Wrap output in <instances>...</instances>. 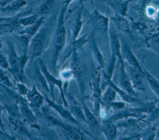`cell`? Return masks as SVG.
Here are the masks:
<instances>
[{"label": "cell", "instance_id": "cell-1", "mask_svg": "<svg viewBox=\"0 0 159 140\" xmlns=\"http://www.w3.org/2000/svg\"><path fill=\"white\" fill-rule=\"evenodd\" d=\"M57 12L58 11L46 18L37 33L31 39L28 50L29 60L41 57L49 47L57 22Z\"/></svg>", "mask_w": 159, "mask_h": 140}, {"label": "cell", "instance_id": "cell-2", "mask_svg": "<svg viewBox=\"0 0 159 140\" xmlns=\"http://www.w3.org/2000/svg\"><path fill=\"white\" fill-rule=\"evenodd\" d=\"M67 7L62 5L58 11L57 22L52 39V65L55 68L58 58L65 46L66 41V28L65 26V12Z\"/></svg>", "mask_w": 159, "mask_h": 140}, {"label": "cell", "instance_id": "cell-3", "mask_svg": "<svg viewBox=\"0 0 159 140\" xmlns=\"http://www.w3.org/2000/svg\"><path fill=\"white\" fill-rule=\"evenodd\" d=\"M47 124L53 128H57L62 131L66 138L68 139H82L84 138L83 133L74 124L61 121L53 115L44 106L40 110Z\"/></svg>", "mask_w": 159, "mask_h": 140}, {"label": "cell", "instance_id": "cell-4", "mask_svg": "<svg viewBox=\"0 0 159 140\" xmlns=\"http://www.w3.org/2000/svg\"><path fill=\"white\" fill-rule=\"evenodd\" d=\"M4 38V42L6 45V57L9 62V71L14 76L16 81H20L25 83L27 82V77L25 70H24L20 63L19 55L17 53L15 42L7 35Z\"/></svg>", "mask_w": 159, "mask_h": 140}, {"label": "cell", "instance_id": "cell-5", "mask_svg": "<svg viewBox=\"0 0 159 140\" xmlns=\"http://www.w3.org/2000/svg\"><path fill=\"white\" fill-rule=\"evenodd\" d=\"M38 64L40 67V68L45 77V79L50 89L51 98L53 100H55V88L57 87L59 90L61 99L62 100V104L66 108H68V103L66 98L65 93L64 90V83L61 78H57L53 74L51 73L49 70L48 67H47L45 62L42 59L41 57L37 58Z\"/></svg>", "mask_w": 159, "mask_h": 140}, {"label": "cell", "instance_id": "cell-6", "mask_svg": "<svg viewBox=\"0 0 159 140\" xmlns=\"http://www.w3.org/2000/svg\"><path fill=\"white\" fill-rule=\"evenodd\" d=\"M30 61V77L34 82L36 87L44 95L50 94V89L45 79V76L42 73L40 67L38 64L37 58Z\"/></svg>", "mask_w": 159, "mask_h": 140}, {"label": "cell", "instance_id": "cell-7", "mask_svg": "<svg viewBox=\"0 0 159 140\" xmlns=\"http://www.w3.org/2000/svg\"><path fill=\"white\" fill-rule=\"evenodd\" d=\"M45 101L50 108L55 110L63 121L71 123L74 125L80 126V123L74 118L68 108L65 107L63 104H59L55 100L50 98L47 94H44Z\"/></svg>", "mask_w": 159, "mask_h": 140}, {"label": "cell", "instance_id": "cell-8", "mask_svg": "<svg viewBox=\"0 0 159 140\" xmlns=\"http://www.w3.org/2000/svg\"><path fill=\"white\" fill-rule=\"evenodd\" d=\"M116 29L112 25L109 28V37L111 50V60L109 65L114 66L116 60H120L122 58L121 54V43L120 39L116 32Z\"/></svg>", "mask_w": 159, "mask_h": 140}, {"label": "cell", "instance_id": "cell-9", "mask_svg": "<svg viewBox=\"0 0 159 140\" xmlns=\"http://www.w3.org/2000/svg\"><path fill=\"white\" fill-rule=\"evenodd\" d=\"M19 14L10 16H0V35L16 33L22 28L19 24Z\"/></svg>", "mask_w": 159, "mask_h": 140}, {"label": "cell", "instance_id": "cell-10", "mask_svg": "<svg viewBox=\"0 0 159 140\" xmlns=\"http://www.w3.org/2000/svg\"><path fill=\"white\" fill-rule=\"evenodd\" d=\"M65 96L68 103V108L74 118L79 123L83 122L87 123L82 103H81L76 97L71 92L65 91Z\"/></svg>", "mask_w": 159, "mask_h": 140}, {"label": "cell", "instance_id": "cell-11", "mask_svg": "<svg viewBox=\"0 0 159 140\" xmlns=\"http://www.w3.org/2000/svg\"><path fill=\"white\" fill-rule=\"evenodd\" d=\"M25 98L32 109L40 111L44 106L45 96L34 84L29 89Z\"/></svg>", "mask_w": 159, "mask_h": 140}, {"label": "cell", "instance_id": "cell-12", "mask_svg": "<svg viewBox=\"0 0 159 140\" xmlns=\"http://www.w3.org/2000/svg\"><path fill=\"white\" fill-rule=\"evenodd\" d=\"M121 43V54L122 57L124 61L127 62V64L129 65L130 66L137 68V70H140L143 74V67L140 65V62H139L138 59L137 58L136 56L131 50V48L129 45L128 43L125 40L124 38H122L120 40Z\"/></svg>", "mask_w": 159, "mask_h": 140}, {"label": "cell", "instance_id": "cell-13", "mask_svg": "<svg viewBox=\"0 0 159 140\" xmlns=\"http://www.w3.org/2000/svg\"><path fill=\"white\" fill-rule=\"evenodd\" d=\"M120 67L119 72V87L123 89L132 96H137V93L134 88L130 77L125 70V62L123 59L119 60Z\"/></svg>", "mask_w": 159, "mask_h": 140}, {"label": "cell", "instance_id": "cell-14", "mask_svg": "<svg viewBox=\"0 0 159 140\" xmlns=\"http://www.w3.org/2000/svg\"><path fill=\"white\" fill-rule=\"evenodd\" d=\"M125 67L135 90L145 92L146 91V88L144 83V74L140 70L130 66L128 64H125Z\"/></svg>", "mask_w": 159, "mask_h": 140}, {"label": "cell", "instance_id": "cell-15", "mask_svg": "<svg viewBox=\"0 0 159 140\" xmlns=\"http://www.w3.org/2000/svg\"><path fill=\"white\" fill-rule=\"evenodd\" d=\"M29 4L26 0H14L5 6L0 8V13L3 14H14L19 13Z\"/></svg>", "mask_w": 159, "mask_h": 140}, {"label": "cell", "instance_id": "cell-16", "mask_svg": "<svg viewBox=\"0 0 159 140\" xmlns=\"http://www.w3.org/2000/svg\"><path fill=\"white\" fill-rule=\"evenodd\" d=\"M103 74H104V76L106 81H107V84L111 86L116 90L117 94L119 95V96L123 100V101H124L125 103H134L137 102L139 101L137 97L130 95L127 92H126L123 89H122L120 87H119V86H117V85L114 83L111 80V78H109L106 74L105 72H103Z\"/></svg>", "mask_w": 159, "mask_h": 140}, {"label": "cell", "instance_id": "cell-17", "mask_svg": "<svg viewBox=\"0 0 159 140\" xmlns=\"http://www.w3.org/2000/svg\"><path fill=\"white\" fill-rule=\"evenodd\" d=\"M47 17L45 16H40L35 22H34L30 26L22 28V29L19 30L16 33L18 34L24 35L31 39L37 33V32L45 22Z\"/></svg>", "mask_w": 159, "mask_h": 140}, {"label": "cell", "instance_id": "cell-18", "mask_svg": "<svg viewBox=\"0 0 159 140\" xmlns=\"http://www.w3.org/2000/svg\"><path fill=\"white\" fill-rule=\"evenodd\" d=\"M93 18L98 27L103 33L108 32L109 28V21L107 16L101 14L98 9H94L93 13Z\"/></svg>", "mask_w": 159, "mask_h": 140}, {"label": "cell", "instance_id": "cell-19", "mask_svg": "<svg viewBox=\"0 0 159 140\" xmlns=\"http://www.w3.org/2000/svg\"><path fill=\"white\" fill-rule=\"evenodd\" d=\"M82 7H81L76 13L71 24V40L73 42L78 37V35L81 31V27L83 24L82 20Z\"/></svg>", "mask_w": 159, "mask_h": 140}, {"label": "cell", "instance_id": "cell-20", "mask_svg": "<svg viewBox=\"0 0 159 140\" xmlns=\"http://www.w3.org/2000/svg\"><path fill=\"white\" fill-rule=\"evenodd\" d=\"M102 132L107 139H116L117 136V126L111 120L104 121L102 123Z\"/></svg>", "mask_w": 159, "mask_h": 140}, {"label": "cell", "instance_id": "cell-21", "mask_svg": "<svg viewBox=\"0 0 159 140\" xmlns=\"http://www.w3.org/2000/svg\"><path fill=\"white\" fill-rule=\"evenodd\" d=\"M111 19L112 25L116 29H119V30L125 33L130 32V25L128 21L124 18V16L116 14L115 16L111 17Z\"/></svg>", "mask_w": 159, "mask_h": 140}, {"label": "cell", "instance_id": "cell-22", "mask_svg": "<svg viewBox=\"0 0 159 140\" xmlns=\"http://www.w3.org/2000/svg\"><path fill=\"white\" fill-rule=\"evenodd\" d=\"M130 1L131 0H117L109 3V4L116 12V14L125 16L127 11V6Z\"/></svg>", "mask_w": 159, "mask_h": 140}, {"label": "cell", "instance_id": "cell-23", "mask_svg": "<svg viewBox=\"0 0 159 140\" xmlns=\"http://www.w3.org/2000/svg\"><path fill=\"white\" fill-rule=\"evenodd\" d=\"M145 80L152 90L159 97V80L148 72L144 67L143 68Z\"/></svg>", "mask_w": 159, "mask_h": 140}, {"label": "cell", "instance_id": "cell-24", "mask_svg": "<svg viewBox=\"0 0 159 140\" xmlns=\"http://www.w3.org/2000/svg\"><path fill=\"white\" fill-rule=\"evenodd\" d=\"M81 103L87 123L92 128H98L99 126V122L97 117H96V116L91 112V111L86 106L84 101H83Z\"/></svg>", "mask_w": 159, "mask_h": 140}, {"label": "cell", "instance_id": "cell-25", "mask_svg": "<svg viewBox=\"0 0 159 140\" xmlns=\"http://www.w3.org/2000/svg\"><path fill=\"white\" fill-rule=\"evenodd\" d=\"M39 17L40 16H39L35 13H32V14H27L22 16L19 15V26L22 29L26 27L32 25L34 22H35L39 19Z\"/></svg>", "mask_w": 159, "mask_h": 140}, {"label": "cell", "instance_id": "cell-26", "mask_svg": "<svg viewBox=\"0 0 159 140\" xmlns=\"http://www.w3.org/2000/svg\"><path fill=\"white\" fill-rule=\"evenodd\" d=\"M117 95L116 90L111 86L108 85V86L102 95L101 100L102 103L109 105L111 103L115 101Z\"/></svg>", "mask_w": 159, "mask_h": 140}, {"label": "cell", "instance_id": "cell-27", "mask_svg": "<svg viewBox=\"0 0 159 140\" xmlns=\"http://www.w3.org/2000/svg\"><path fill=\"white\" fill-rule=\"evenodd\" d=\"M0 85L12 89H15V85L12 83L6 72V70L0 67ZM16 90V89H15Z\"/></svg>", "mask_w": 159, "mask_h": 140}, {"label": "cell", "instance_id": "cell-28", "mask_svg": "<svg viewBox=\"0 0 159 140\" xmlns=\"http://www.w3.org/2000/svg\"><path fill=\"white\" fill-rule=\"evenodd\" d=\"M60 78L63 83H68L69 81L73 77V73L70 68H64L60 72Z\"/></svg>", "mask_w": 159, "mask_h": 140}, {"label": "cell", "instance_id": "cell-29", "mask_svg": "<svg viewBox=\"0 0 159 140\" xmlns=\"http://www.w3.org/2000/svg\"><path fill=\"white\" fill-rule=\"evenodd\" d=\"M15 85V89L17 91V92L21 96L25 97V96L26 95V94L29 89L27 86L26 84L20 81H16V85Z\"/></svg>", "mask_w": 159, "mask_h": 140}, {"label": "cell", "instance_id": "cell-30", "mask_svg": "<svg viewBox=\"0 0 159 140\" xmlns=\"http://www.w3.org/2000/svg\"><path fill=\"white\" fill-rule=\"evenodd\" d=\"M0 67L6 70H8L9 68L7 57L2 52H0Z\"/></svg>", "mask_w": 159, "mask_h": 140}, {"label": "cell", "instance_id": "cell-31", "mask_svg": "<svg viewBox=\"0 0 159 140\" xmlns=\"http://www.w3.org/2000/svg\"><path fill=\"white\" fill-rule=\"evenodd\" d=\"M4 110V107L0 100V128L4 133H7L6 131V128H5V125L4 124V122H3V120L2 118V112Z\"/></svg>", "mask_w": 159, "mask_h": 140}, {"label": "cell", "instance_id": "cell-32", "mask_svg": "<svg viewBox=\"0 0 159 140\" xmlns=\"http://www.w3.org/2000/svg\"><path fill=\"white\" fill-rule=\"evenodd\" d=\"M0 138H11V136L9 134L4 133L0 128Z\"/></svg>", "mask_w": 159, "mask_h": 140}, {"label": "cell", "instance_id": "cell-33", "mask_svg": "<svg viewBox=\"0 0 159 140\" xmlns=\"http://www.w3.org/2000/svg\"><path fill=\"white\" fill-rule=\"evenodd\" d=\"M73 1H74V0H65L63 4H64V5H65L66 7H68V6H69V4H70Z\"/></svg>", "mask_w": 159, "mask_h": 140}, {"label": "cell", "instance_id": "cell-34", "mask_svg": "<svg viewBox=\"0 0 159 140\" xmlns=\"http://www.w3.org/2000/svg\"><path fill=\"white\" fill-rule=\"evenodd\" d=\"M3 45H4L3 41H2V39H1V37H0V52H2V48H3Z\"/></svg>", "mask_w": 159, "mask_h": 140}, {"label": "cell", "instance_id": "cell-35", "mask_svg": "<svg viewBox=\"0 0 159 140\" xmlns=\"http://www.w3.org/2000/svg\"><path fill=\"white\" fill-rule=\"evenodd\" d=\"M26 1L28 2L29 4H32V3L35 2V1H37V0H26Z\"/></svg>", "mask_w": 159, "mask_h": 140}, {"label": "cell", "instance_id": "cell-36", "mask_svg": "<svg viewBox=\"0 0 159 140\" xmlns=\"http://www.w3.org/2000/svg\"><path fill=\"white\" fill-rule=\"evenodd\" d=\"M84 1H86V0H84Z\"/></svg>", "mask_w": 159, "mask_h": 140}]
</instances>
